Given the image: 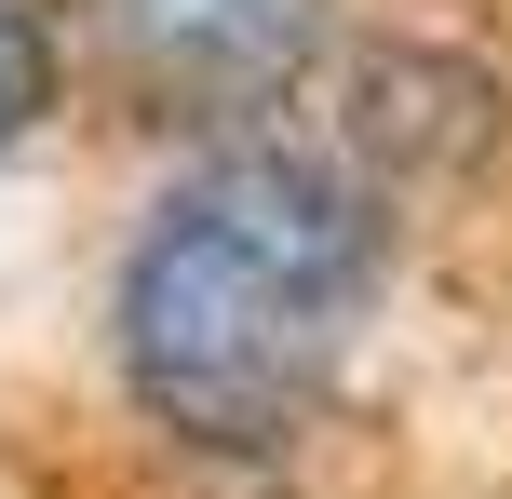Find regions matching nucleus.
Instances as JSON below:
<instances>
[{
	"instance_id": "1",
	"label": "nucleus",
	"mask_w": 512,
	"mask_h": 499,
	"mask_svg": "<svg viewBox=\"0 0 512 499\" xmlns=\"http://www.w3.org/2000/svg\"><path fill=\"white\" fill-rule=\"evenodd\" d=\"M364 297H378V189L337 149L243 135L135 216L108 284V351L176 446L270 459L324 419Z\"/></svg>"
},
{
	"instance_id": "2",
	"label": "nucleus",
	"mask_w": 512,
	"mask_h": 499,
	"mask_svg": "<svg viewBox=\"0 0 512 499\" xmlns=\"http://www.w3.org/2000/svg\"><path fill=\"white\" fill-rule=\"evenodd\" d=\"M324 14L337 0H81L95 68L176 122H243V108L297 95L324 54Z\"/></svg>"
},
{
	"instance_id": "3",
	"label": "nucleus",
	"mask_w": 512,
	"mask_h": 499,
	"mask_svg": "<svg viewBox=\"0 0 512 499\" xmlns=\"http://www.w3.org/2000/svg\"><path fill=\"white\" fill-rule=\"evenodd\" d=\"M68 95V0H0V149L54 122Z\"/></svg>"
}]
</instances>
